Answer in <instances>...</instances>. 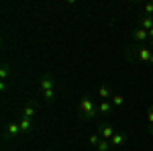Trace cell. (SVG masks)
Masks as SVG:
<instances>
[{"label": "cell", "instance_id": "cell-1", "mask_svg": "<svg viewBox=\"0 0 153 151\" xmlns=\"http://www.w3.org/2000/svg\"><path fill=\"white\" fill-rule=\"evenodd\" d=\"M80 110H82V115L86 116V118H92V116L96 115V104H94V100H92L90 96H84L82 100H80Z\"/></svg>", "mask_w": 153, "mask_h": 151}, {"label": "cell", "instance_id": "cell-2", "mask_svg": "<svg viewBox=\"0 0 153 151\" xmlns=\"http://www.w3.org/2000/svg\"><path fill=\"white\" fill-rule=\"evenodd\" d=\"M137 55H139L141 61H151L153 49H149V47H137Z\"/></svg>", "mask_w": 153, "mask_h": 151}, {"label": "cell", "instance_id": "cell-3", "mask_svg": "<svg viewBox=\"0 0 153 151\" xmlns=\"http://www.w3.org/2000/svg\"><path fill=\"white\" fill-rule=\"evenodd\" d=\"M114 135H117V133H114V129H112V127H108V125L100 129V137H102V139H108V141H110L112 137H114Z\"/></svg>", "mask_w": 153, "mask_h": 151}, {"label": "cell", "instance_id": "cell-4", "mask_svg": "<svg viewBox=\"0 0 153 151\" xmlns=\"http://www.w3.org/2000/svg\"><path fill=\"white\" fill-rule=\"evenodd\" d=\"M125 141H127V135H125V133H118V135H114V137L110 139V145H112V147H120Z\"/></svg>", "mask_w": 153, "mask_h": 151}, {"label": "cell", "instance_id": "cell-5", "mask_svg": "<svg viewBox=\"0 0 153 151\" xmlns=\"http://www.w3.org/2000/svg\"><path fill=\"white\" fill-rule=\"evenodd\" d=\"M41 90H43V92L53 90V78H51V76H45V78L41 80Z\"/></svg>", "mask_w": 153, "mask_h": 151}, {"label": "cell", "instance_id": "cell-6", "mask_svg": "<svg viewBox=\"0 0 153 151\" xmlns=\"http://www.w3.org/2000/svg\"><path fill=\"white\" fill-rule=\"evenodd\" d=\"M98 96H100L102 100H108V98L112 96V92H110V88H108V86H100V88H98Z\"/></svg>", "mask_w": 153, "mask_h": 151}, {"label": "cell", "instance_id": "cell-7", "mask_svg": "<svg viewBox=\"0 0 153 151\" xmlns=\"http://www.w3.org/2000/svg\"><path fill=\"white\" fill-rule=\"evenodd\" d=\"M139 23H141V29H145V31H151L153 29V19L151 16H143Z\"/></svg>", "mask_w": 153, "mask_h": 151}, {"label": "cell", "instance_id": "cell-8", "mask_svg": "<svg viewBox=\"0 0 153 151\" xmlns=\"http://www.w3.org/2000/svg\"><path fill=\"white\" fill-rule=\"evenodd\" d=\"M135 39H137V41H147V39H149V31L137 29V31H135Z\"/></svg>", "mask_w": 153, "mask_h": 151}, {"label": "cell", "instance_id": "cell-9", "mask_svg": "<svg viewBox=\"0 0 153 151\" xmlns=\"http://www.w3.org/2000/svg\"><path fill=\"white\" fill-rule=\"evenodd\" d=\"M98 110H100L102 115L110 112V110H112V102H110V100H102V102H100V106H98Z\"/></svg>", "mask_w": 153, "mask_h": 151}, {"label": "cell", "instance_id": "cell-10", "mask_svg": "<svg viewBox=\"0 0 153 151\" xmlns=\"http://www.w3.org/2000/svg\"><path fill=\"white\" fill-rule=\"evenodd\" d=\"M19 127H21V133H29V129H31V118L23 116L21 123H19Z\"/></svg>", "mask_w": 153, "mask_h": 151}, {"label": "cell", "instance_id": "cell-11", "mask_svg": "<svg viewBox=\"0 0 153 151\" xmlns=\"http://www.w3.org/2000/svg\"><path fill=\"white\" fill-rule=\"evenodd\" d=\"M19 133H21V127H19L16 123H10V125H8V135H12V137H16Z\"/></svg>", "mask_w": 153, "mask_h": 151}, {"label": "cell", "instance_id": "cell-12", "mask_svg": "<svg viewBox=\"0 0 153 151\" xmlns=\"http://www.w3.org/2000/svg\"><path fill=\"white\" fill-rule=\"evenodd\" d=\"M108 147H110V141L102 139L100 143H98V147H96V149H98V151H108Z\"/></svg>", "mask_w": 153, "mask_h": 151}, {"label": "cell", "instance_id": "cell-13", "mask_svg": "<svg viewBox=\"0 0 153 151\" xmlns=\"http://www.w3.org/2000/svg\"><path fill=\"white\" fill-rule=\"evenodd\" d=\"M110 102H112V104H114V106H123V102H125V98H123V96H120V94H114V96H112V100H110Z\"/></svg>", "mask_w": 153, "mask_h": 151}, {"label": "cell", "instance_id": "cell-14", "mask_svg": "<svg viewBox=\"0 0 153 151\" xmlns=\"http://www.w3.org/2000/svg\"><path fill=\"white\" fill-rule=\"evenodd\" d=\"M33 112H35V106H33V104H29V106H25L23 116H27V118H31V116H33Z\"/></svg>", "mask_w": 153, "mask_h": 151}, {"label": "cell", "instance_id": "cell-15", "mask_svg": "<svg viewBox=\"0 0 153 151\" xmlns=\"http://www.w3.org/2000/svg\"><path fill=\"white\" fill-rule=\"evenodd\" d=\"M98 143H100V135H90V145H94V147H98Z\"/></svg>", "mask_w": 153, "mask_h": 151}, {"label": "cell", "instance_id": "cell-16", "mask_svg": "<svg viewBox=\"0 0 153 151\" xmlns=\"http://www.w3.org/2000/svg\"><path fill=\"white\" fill-rule=\"evenodd\" d=\"M147 121H149V127H151V133H153V108H149V112H147Z\"/></svg>", "mask_w": 153, "mask_h": 151}, {"label": "cell", "instance_id": "cell-17", "mask_svg": "<svg viewBox=\"0 0 153 151\" xmlns=\"http://www.w3.org/2000/svg\"><path fill=\"white\" fill-rule=\"evenodd\" d=\"M45 96V100H53V96H55V90H47V92H43Z\"/></svg>", "mask_w": 153, "mask_h": 151}, {"label": "cell", "instance_id": "cell-18", "mask_svg": "<svg viewBox=\"0 0 153 151\" xmlns=\"http://www.w3.org/2000/svg\"><path fill=\"white\" fill-rule=\"evenodd\" d=\"M0 76H2V82L6 80V76H8V65H2V71H0Z\"/></svg>", "mask_w": 153, "mask_h": 151}, {"label": "cell", "instance_id": "cell-19", "mask_svg": "<svg viewBox=\"0 0 153 151\" xmlns=\"http://www.w3.org/2000/svg\"><path fill=\"white\" fill-rule=\"evenodd\" d=\"M145 14H153V2L145 4Z\"/></svg>", "mask_w": 153, "mask_h": 151}, {"label": "cell", "instance_id": "cell-20", "mask_svg": "<svg viewBox=\"0 0 153 151\" xmlns=\"http://www.w3.org/2000/svg\"><path fill=\"white\" fill-rule=\"evenodd\" d=\"M149 39H153V29H151V31H149Z\"/></svg>", "mask_w": 153, "mask_h": 151}, {"label": "cell", "instance_id": "cell-21", "mask_svg": "<svg viewBox=\"0 0 153 151\" xmlns=\"http://www.w3.org/2000/svg\"><path fill=\"white\" fill-rule=\"evenodd\" d=\"M149 63H151V65H153V55H151V61H149Z\"/></svg>", "mask_w": 153, "mask_h": 151}]
</instances>
